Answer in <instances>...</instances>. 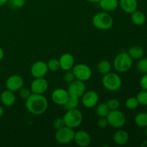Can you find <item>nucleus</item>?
<instances>
[{
  "mask_svg": "<svg viewBox=\"0 0 147 147\" xmlns=\"http://www.w3.org/2000/svg\"><path fill=\"white\" fill-rule=\"evenodd\" d=\"M26 109L33 115H42L48 108L47 99L42 94L32 93L31 96L26 100Z\"/></svg>",
  "mask_w": 147,
  "mask_h": 147,
  "instance_id": "1",
  "label": "nucleus"
},
{
  "mask_svg": "<svg viewBox=\"0 0 147 147\" xmlns=\"http://www.w3.org/2000/svg\"><path fill=\"white\" fill-rule=\"evenodd\" d=\"M92 22L96 28L100 30H107L113 26V19L107 11H100L94 14Z\"/></svg>",
  "mask_w": 147,
  "mask_h": 147,
  "instance_id": "2",
  "label": "nucleus"
},
{
  "mask_svg": "<svg viewBox=\"0 0 147 147\" xmlns=\"http://www.w3.org/2000/svg\"><path fill=\"white\" fill-rule=\"evenodd\" d=\"M133 59L128 53H121L116 56L113 60V67L119 73H126L132 67Z\"/></svg>",
  "mask_w": 147,
  "mask_h": 147,
  "instance_id": "3",
  "label": "nucleus"
},
{
  "mask_svg": "<svg viewBox=\"0 0 147 147\" xmlns=\"http://www.w3.org/2000/svg\"><path fill=\"white\" fill-rule=\"evenodd\" d=\"M63 119L66 126L74 129L81 125L83 116L80 111L78 109H74L66 111Z\"/></svg>",
  "mask_w": 147,
  "mask_h": 147,
  "instance_id": "4",
  "label": "nucleus"
},
{
  "mask_svg": "<svg viewBox=\"0 0 147 147\" xmlns=\"http://www.w3.org/2000/svg\"><path fill=\"white\" fill-rule=\"evenodd\" d=\"M102 83L105 88L109 91H116L121 87L122 80L119 75L110 72L103 76Z\"/></svg>",
  "mask_w": 147,
  "mask_h": 147,
  "instance_id": "5",
  "label": "nucleus"
},
{
  "mask_svg": "<svg viewBox=\"0 0 147 147\" xmlns=\"http://www.w3.org/2000/svg\"><path fill=\"white\" fill-rule=\"evenodd\" d=\"M109 125L115 129H121L126 123V116L124 113L119 109L111 110L106 116Z\"/></svg>",
  "mask_w": 147,
  "mask_h": 147,
  "instance_id": "6",
  "label": "nucleus"
},
{
  "mask_svg": "<svg viewBox=\"0 0 147 147\" xmlns=\"http://www.w3.org/2000/svg\"><path fill=\"white\" fill-rule=\"evenodd\" d=\"M75 131L73 129L68 126H63V128L56 130L55 139L60 144H67L71 143L74 139Z\"/></svg>",
  "mask_w": 147,
  "mask_h": 147,
  "instance_id": "7",
  "label": "nucleus"
},
{
  "mask_svg": "<svg viewBox=\"0 0 147 147\" xmlns=\"http://www.w3.org/2000/svg\"><path fill=\"white\" fill-rule=\"evenodd\" d=\"M73 73L76 80L86 82L90 79L92 76V70L90 67L84 63L76 65L73 66Z\"/></svg>",
  "mask_w": 147,
  "mask_h": 147,
  "instance_id": "8",
  "label": "nucleus"
},
{
  "mask_svg": "<svg viewBox=\"0 0 147 147\" xmlns=\"http://www.w3.org/2000/svg\"><path fill=\"white\" fill-rule=\"evenodd\" d=\"M67 90L69 96L80 99L86 91V86L84 82L76 79L72 83H69Z\"/></svg>",
  "mask_w": 147,
  "mask_h": 147,
  "instance_id": "9",
  "label": "nucleus"
},
{
  "mask_svg": "<svg viewBox=\"0 0 147 147\" xmlns=\"http://www.w3.org/2000/svg\"><path fill=\"white\" fill-rule=\"evenodd\" d=\"M99 100V96L94 90L86 91L81 97V102L83 106L87 109H91L98 104Z\"/></svg>",
  "mask_w": 147,
  "mask_h": 147,
  "instance_id": "10",
  "label": "nucleus"
},
{
  "mask_svg": "<svg viewBox=\"0 0 147 147\" xmlns=\"http://www.w3.org/2000/svg\"><path fill=\"white\" fill-rule=\"evenodd\" d=\"M48 70L47 63H45L44 61H42V60H39V61L35 62L31 66L30 73L34 78H38L45 77Z\"/></svg>",
  "mask_w": 147,
  "mask_h": 147,
  "instance_id": "11",
  "label": "nucleus"
},
{
  "mask_svg": "<svg viewBox=\"0 0 147 147\" xmlns=\"http://www.w3.org/2000/svg\"><path fill=\"white\" fill-rule=\"evenodd\" d=\"M48 88V82L45 78H35L30 85V90L32 93L35 94H43Z\"/></svg>",
  "mask_w": 147,
  "mask_h": 147,
  "instance_id": "12",
  "label": "nucleus"
},
{
  "mask_svg": "<svg viewBox=\"0 0 147 147\" xmlns=\"http://www.w3.org/2000/svg\"><path fill=\"white\" fill-rule=\"evenodd\" d=\"M24 86V80L19 75L9 76L6 80V88L11 91H19Z\"/></svg>",
  "mask_w": 147,
  "mask_h": 147,
  "instance_id": "13",
  "label": "nucleus"
},
{
  "mask_svg": "<svg viewBox=\"0 0 147 147\" xmlns=\"http://www.w3.org/2000/svg\"><path fill=\"white\" fill-rule=\"evenodd\" d=\"M67 90L64 88H56L52 93V100L53 103L58 106H64L69 98Z\"/></svg>",
  "mask_w": 147,
  "mask_h": 147,
  "instance_id": "14",
  "label": "nucleus"
},
{
  "mask_svg": "<svg viewBox=\"0 0 147 147\" xmlns=\"http://www.w3.org/2000/svg\"><path fill=\"white\" fill-rule=\"evenodd\" d=\"M73 140L78 146L87 147L91 143V136L86 131L80 130L75 132Z\"/></svg>",
  "mask_w": 147,
  "mask_h": 147,
  "instance_id": "15",
  "label": "nucleus"
},
{
  "mask_svg": "<svg viewBox=\"0 0 147 147\" xmlns=\"http://www.w3.org/2000/svg\"><path fill=\"white\" fill-rule=\"evenodd\" d=\"M58 60L60 62V69L65 70V71L70 70L75 65L74 57L70 53H63V55H61Z\"/></svg>",
  "mask_w": 147,
  "mask_h": 147,
  "instance_id": "16",
  "label": "nucleus"
},
{
  "mask_svg": "<svg viewBox=\"0 0 147 147\" xmlns=\"http://www.w3.org/2000/svg\"><path fill=\"white\" fill-rule=\"evenodd\" d=\"M1 102L4 106L7 107H10L13 106L16 101V96L14 95V92L11 91V90L7 89L6 90L1 93V96H0Z\"/></svg>",
  "mask_w": 147,
  "mask_h": 147,
  "instance_id": "17",
  "label": "nucleus"
},
{
  "mask_svg": "<svg viewBox=\"0 0 147 147\" xmlns=\"http://www.w3.org/2000/svg\"><path fill=\"white\" fill-rule=\"evenodd\" d=\"M119 6L124 12L131 14L137 9V0H119Z\"/></svg>",
  "mask_w": 147,
  "mask_h": 147,
  "instance_id": "18",
  "label": "nucleus"
},
{
  "mask_svg": "<svg viewBox=\"0 0 147 147\" xmlns=\"http://www.w3.org/2000/svg\"><path fill=\"white\" fill-rule=\"evenodd\" d=\"M113 142L119 146H122L128 143L129 140V134L125 130H118L113 135Z\"/></svg>",
  "mask_w": 147,
  "mask_h": 147,
  "instance_id": "19",
  "label": "nucleus"
},
{
  "mask_svg": "<svg viewBox=\"0 0 147 147\" xmlns=\"http://www.w3.org/2000/svg\"><path fill=\"white\" fill-rule=\"evenodd\" d=\"M98 5L104 11L116 10L119 6V0H99Z\"/></svg>",
  "mask_w": 147,
  "mask_h": 147,
  "instance_id": "20",
  "label": "nucleus"
},
{
  "mask_svg": "<svg viewBox=\"0 0 147 147\" xmlns=\"http://www.w3.org/2000/svg\"><path fill=\"white\" fill-rule=\"evenodd\" d=\"M131 14V20L132 22L136 24V25H142L146 22V16L142 11L136 10Z\"/></svg>",
  "mask_w": 147,
  "mask_h": 147,
  "instance_id": "21",
  "label": "nucleus"
},
{
  "mask_svg": "<svg viewBox=\"0 0 147 147\" xmlns=\"http://www.w3.org/2000/svg\"><path fill=\"white\" fill-rule=\"evenodd\" d=\"M128 54L130 55L134 60H139V59L142 58V57L144 55V49L140 46H132L129 48V51H128Z\"/></svg>",
  "mask_w": 147,
  "mask_h": 147,
  "instance_id": "22",
  "label": "nucleus"
},
{
  "mask_svg": "<svg viewBox=\"0 0 147 147\" xmlns=\"http://www.w3.org/2000/svg\"><path fill=\"white\" fill-rule=\"evenodd\" d=\"M98 71L100 73V75H104L107 74V73H110L111 70V64L109 61L106 60H101L98 63L97 66Z\"/></svg>",
  "mask_w": 147,
  "mask_h": 147,
  "instance_id": "23",
  "label": "nucleus"
},
{
  "mask_svg": "<svg viewBox=\"0 0 147 147\" xmlns=\"http://www.w3.org/2000/svg\"><path fill=\"white\" fill-rule=\"evenodd\" d=\"M110 109L108 107L106 103H101L96 106V113L99 117H106Z\"/></svg>",
  "mask_w": 147,
  "mask_h": 147,
  "instance_id": "24",
  "label": "nucleus"
},
{
  "mask_svg": "<svg viewBox=\"0 0 147 147\" xmlns=\"http://www.w3.org/2000/svg\"><path fill=\"white\" fill-rule=\"evenodd\" d=\"M135 123L139 127L145 128L147 126V113H139L135 117Z\"/></svg>",
  "mask_w": 147,
  "mask_h": 147,
  "instance_id": "25",
  "label": "nucleus"
},
{
  "mask_svg": "<svg viewBox=\"0 0 147 147\" xmlns=\"http://www.w3.org/2000/svg\"><path fill=\"white\" fill-rule=\"evenodd\" d=\"M79 105V98L72 96H69L67 102L64 105V108L66 111L71 110V109H77Z\"/></svg>",
  "mask_w": 147,
  "mask_h": 147,
  "instance_id": "26",
  "label": "nucleus"
},
{
  "mask_svg": "<svg viewBox=\"0 0 147 147\" xmlns=\"http://www.w3.org/2000/svg\"><path fill=\"white\" fill-rule=\"evenodd\" d=\"M47 67L48 70L52 72H56L60 69V62H59L58 59L56 58H52L48 60L47 63Z\"/></svg>",
  "mask_w": 147,
  "mask_h": 147,
  "instance_id": "27",
  "label": "nucleus"
},
{
  "mask_svg": "<svg viewBox=\"0 0 147 147\" xmlns=\"http://www.w3.org/2000/svg\"><path fill=\"white\" fill-rule=\"evenodd\" d=\"M136 69L143 74L147 73V58L139 59V61L136 64Z\"/></svg>",
  "mask_w": 147,
  "mask_h": 147,
  "instance_id": "28",
  "label": "nucleus"
},
{
  "mask_svg": "<svg viewBox=\"0 0 147 147\" xmlns=\"http://www.w3.org/2000/svg\"><path fill=\"white\" fill-rule=\"evenodd\" d=\"M139 105V102H138L136 98L135 97L129 98L126 100V108H127L128 109H130V110H134V109H137Z\"/></svg>",
  "mask_w": 147,
  "mask_h": 147,
  "instance_id": "29",
  "label": "nucleus"
},
{
  "mask_svg": "<svg viewBox=\"0 0 147 147\" xmlns=\"http://www.w3.org/2000/svg\"><path fill=\"white\" fill-rule=\"evenodd\" d=\"M136 98L139 104L147 106V90H144L140 91Z\"/></svg>",
  "mask_w": 147,
  "mask_h": 147,
  "instance_id": "30",
  "label": "nucleus"
},
{
  "mask_svg": "<svg viewBox=\"0 0 147 147\" xmlns=\"http://www.w3.org/2000/svg\"><path fill=\"white\" fill-rule=\"evenodd\" d=\"M10 7L14 9L22 8L25 5L26 0H9L8 2Z\"/></svg>",
  "mask_w": 147,
  "mask_h": 147,
  "instance_id": "31",
  "label": "nucleus"
},
{
  "mask_svg": "<svg viewBox=\"0 0 147 147\" xmlns=\"http://www.w3.org/2000/svg\"><path fill=\"white\" fill-rule=\"evenodd\" d=\"M108 107L111 110H116V109H119V106H120V102L118 99L116 98H111L106 103Z\"/></svg>",
  "mask_w": 147,
  "mask_h": 147,
  "instance_id": "32",
  "label": "nucleus"
},
{
  "mask_svg": "<svg viewBox=\"0 0 147 147\" xmlns=\"http://www.w3.org/2000/svg\"><path fill=\"white\" fill-rule=\"evenodd\" d=\"M19 93H20V96L24 100H27L29 97L32 95V91L30 88H22L20 90H19Z\"/></svg>",
  "mask_w": 147,
  "mask_h": 147,
  "instance_id": "33",
  "label": "nucleus"
},
{
  "mask_svg": "<svg viewBox=\"0 0 147 147\" xmlns=\"http://www.w3.org/2000/svg\"><path fill=\"white\" fill-rule=\"evenodd\" d=\"M63 80L65 83H70L73 81V80H76V78H75L74 74L72 71L70 70H67V71L65 73V74L63 75Z\"/></svg>",
  "mask_w": 147,
  "mask_h": 147,
  "instance_id": "34",
  "label": "nucleus"
},
{
  "mask_svg": "<svg viewBox=\"0 0 147 147\" xmlns=\"http://www.w3.org/2000/svg\"><path fill=\"white\" fill-rule=\"evenodd\" d=\"M64 121H63V118H57V119H55L54 121H53V126L55 130H57V129H60L61 128H63V126H65Z\"/></svg>",
  "mask_w": 147,
  "mask_h": 147,
  "instance_id": "35",
  "label": "nucleus"
},
{
  "mask_svg": "<svg viewBox=\"0 0 147 147\" xmlns=\"http://www.w3.org/2000/svg\"><path fill=\"white\" fill-rule=\"evenodd\" d=\"M97 125L100 129H105L109 126V123L106 119V117H100V119L98 120Z\"/></svg>",
  "mask_w": 147,
  "mask_h": 147,
  "instance_id": "36",
  "label": "nucleus"
},
{
  "mask_svg": "<svg viewBox=\"0 0 147 147\" xmlns=\"http://www.w3.org/2000/svg\"><path fill=\"white\" fill-rule=\"evenodd\" d=\"M140 86L143 90H147V73L144 74V76L141 78Z\"/></svg>",
  "mask_w": 147,
  "mask_h": 147,
  "instance_id": "37",
  "label": "nucleus"
},
{
  "mask_svg": "<svg viewBox=\"0 0 147 147\" xmlns=\"http://www.w3.org/2000/svg\"><path fill=\"white\" fill-rule=\"evenodd\" d=\"M4 52L3 50V49L0 47V61L4 58Z\"/></svg>",
  "mask_w": 147,
  "mask_h": 147,
  "instance_id": "38",
  "label": "nucleus"
},
{
  "mask_svg": "<svg viewBox=\"0 0 147 147\" xmlns=\"http://www.w3.org/2000/svg\"><path fill=\"white\" fill-rule=\"evenodd\" d=\"M9 0H0V7H1V6H3L4 4H7V2H8Z\"/></svg>",
  "mask_w": 147,
  "mask_h": 147,
  "instance_id": "39",
  "label": "nucleus"
},
{
  "mask_svg": "<svg viewBox=\"0 0 147 147\" xmlns=\"http://www.w3.org/2000/svg\"><path fill=\"white\" fill-rule=\"evenodd\" d=\"M4 109H3V107L1 106H0V117H1V116L4 115Z\"/></svg>",
  "mask_w": 147,
  "mask_h": 147,
  "instance_id": "40",
  "label": "nucleus"
},
{
  "mask_svg": "<svg viewBox=\"0 0 147 147\" xmlns=\"http://www.w3.org/2000/svg\"><path fill=\"white\" fill-rule=\"evenodd\" d=\"M86 1L91 3H98L99 1V0H86Z\"/></svg>",
  "mask_w": 147,
  "mask_h": 147,
  "instance_id": "41",
  "label": "nucleus"
},
{
  "mask_svg": "<svg viewBox=\"0 0 147 147\" xmlns=\"http://www.w3.org/2000/svg\"><path fill=\"white\" fill-rule=\"evenodd\" d=\"M142 147H147V141H145V142H144L142 144Z\"/></svg>",
  "mask_w": 147,
  "mask_h": 147,
  "instance_id": "42",
  "label": "nucleus"
},
{
  "mask_svg": "<svg viewBox=\"0 0 147 147\" xmlns=\"http://www.w3.org/2000/svg\"><path fill=\"white\" fill-rule=\"evenodd\" d=\"M145 133H146V136H147V126L146 127V130H145Z\"/></svg>",
  "mask_w": 147,
  "mask_h": 147,
  "instance_id": "43",
  "label": "nucleus"
},
{
  "mask_svg": "<svg viewBox=\"0 0 147 147\" xmlns=\"http://www.w3.org/2000/svg\"><path fill=\"white\" fill-rule=\"evenodd\" d=\"M146 113H147V110H146Z\"/></svg>",
  "mask_w": 147,
  "mask_h": 147,
  "instance_id": "44",
  "label": "nucleus"
}]
</instances>
